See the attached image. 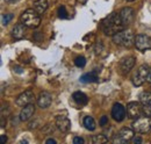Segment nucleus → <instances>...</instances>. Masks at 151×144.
<instances>
[{
  "label": "nucleus",
  "instance_id": "obj_1",
  "mask_svg": "<svg viewBox=\"0 0 151 144\" xmlns=\"http://www.w3.org/2000/svg\"><path fill=\"white\" fill-rule=\"evenodd\" d=\"M101 27H102V30H104L105 35L107 36H114L119 32L126 29V27H124V24H123L119 13L109 14L107 18L102 21Z\"/></svg>",
  "mask_w": 151,
  "mask_h": 144
},
{
  "label": "nucleus",
  "instance_id": "obj_2",
  "mask_svg": "<svg viewBox=\"0 0 151 144\" xmlns=\"http://www.w3.org/2000/svg\"><path fill=\"white\" fill-rule=\"evenodd\" d=\"M20 22H22L27 28H37L41 24V14H38L34 8H28L20 15Z\"/></svg>",
  "mask_w": 151,
  "mask_h": 144
},
{
  "label": "nucleus",
  "instance_id": "obj_3",
  "mask_svg": "<svg viewBox=\"0 0 151 144\" xmlns=\"http://www.w3.org/2000/svg\"><path fill=\"white\" fill-rule=\"evenodd\" d=\"M112 37H113V42L117 45L124 48H132V45H135V35L129 30L123 29Z\"/></svg>",
  "mask_w": 151,
  "mask_h": 144
},
{
  "label": "nucleus",
  "instance_id": "obj_4",
  "mask_svg": "<svg viewBox=\"0 0 151 144\" xmlns=\"http://www.w3.org/2000/svg\"><path fill=\"white\" fill-rule=\"evenodd\" d=\"M132 129L137 134H149L151 132V117L145 116V117H139L134 121L132 123Z\"/></svg>",
  "mask_w": 151,
  "mask_h": 144
},
{
  "label": "nucleus",
  "instance_id": "obj_5",
  "mask_svg": "<svg viewBox=\"0 0 151 144\" xmlns=\"http://www.w3.org/2000/svg\"><path fill=\"white\" fill-rule=\"evenodd\" d=\"M134 137V129L130 128H122L114 135L112 142L114 144H124Z\"/></svg>",
  "mask_w": 151,
  "mask_h": 144
},
{
  "label": "nucleus",
  "instance_id": "obj_6",
  "mask_svg": "<svg viewBox=\"0 0 151 144\" xmlns=\"http://www.w3.org/2000/svg\"><path fill=\"white\" fill-rule=\"evenodd\" d=\"M148 66L147 65H141L138 68V70L136 71V73L134 74L132 77V84L136 86V87H139L142 86L145 81H147V77H148Z\"/></svg>",
  "mask_w": 151,
  "mask_h": 144
},
{
  "label": "nucleus",
  "instance_id": "obj_7",
  "mask_svg": "<svg viewBox=\"0 0 151 144\" xmlns=\"http://www.w3.org/2000/svg\"><path fill=\"white\" fill-rule=\"evenodd\" d=\"M135 47L139 51H145L151 49V37L144 34H138L135 36Z\"/></svg>",
  "mask_w": 151,
  "mask_h": 144
},
{
  "label": "nucleus",
  "instance_id": "obj_8",
  "mask_svg": "<svg viewBox=\"0 0 151 144\" xmlns=\"http://www.w3.org/2000/svg\"><path fill=\"white\" fill-rule=\"evenodd\" d=\"M127 115L132 120H137L143 115V107L138 102L132 101L127 105Z\"/></svg>",
  "mask_w": 151,
  "mask_h": 144
},
{
  "label": "nucleus",
  "instance_id": "obj_9",
  "mask_svg": "<svg viewBox=\"0 0 151 144\" xmlns=\"http://www.w3.org/2000/svg\"><path fill=\"white\" fill-rule=\"evenodd\" d=\"M34 98H35V96H34L33 91H30V90L24 91L23 93H21L19 96L17 98L15 104H17V106H19V107H24V106H27V105H29V104H33Z\"/></svg>",
  "mask_w": 151,
  "mask_h": 144
},
{
  "label": "nucleus",
  "instance_id": "obj_10",
  "mask_svg": "<svg viewBox=\"0 0 151 144\" xmlns=\"http://www.w3.org/2000/svg\"><path fill=\"white\" fill-rule=\"evenodd\" d=\"M120 17H121V20L124 24V27L127 28L132 21H134V18H135V11L130 8V7H124L122 8L120 12H119Z\"/></svg>",
  "mask_w": 151,
  "mask_h": 144
},
{
  "label": "nucleus",
  "instance_id": "obj_11",
  "mask_svg": "<svg viewBox=\"0 0 151 144\" xmlns=\"http://www.w3.org/2000/svg\"><path fill=\"white\" fill-rule=\"evenodd\" d=\"M127 115V109L123 107L121 104H115L112 108V116L116 122H122L126 119Z\"/></svg>",
  "mask_w": 151,
  "mask_h": 144
},
{
  "label": "nucleus",
  "instance_id": "obj_12",
  "mask_svg": "<svg viewBox=\"0 0 151 144\" xmlns=\"http://www.w3.org/2000/svg\"><path fill=\"white\" fill-rule=\"evenodd\" d=\"M55 123H56L57 129L62 132H69L71 129V121L64 115H57Z\"/></svg>",
  "mask_w": 151,
  "mask_h": 144
},
{
  "label": "nucleus",
  "instance_id": "obj_13",
  "mask_svg": "<svg viewBox=\"0 0 151 144\" xmlns=\"http://www.w3.org/2000/svg\"><path fill=\"white\" fill-rule=\"evenodd\" d=\"M51 102H52V96H51V94L49 92L43 91V92L40 93V95L37 98L38 107L42 108V109H45V108L50 107Z\"/></svg>",
  "mask_w": 151,
  "mask_h": 144
},
{
  "label": "nucleus",
  "instance_id": "obj_14",
  "mask_svg": "<svg viewBox=\"0 0 151 144\" xmlns=\"http://www.w3.org/2000/svg\"><path fill=\"white\" fill-rule=\"evenodd\" d=\"M35 114V106L33 104H29L24 107H22V110L20 113V121L22 122H26V121H29Z\"/></svg>",
  "mask_w": 151,
  "mask_h": 144
},
{
  "label": "nucleus",
  "instance_id": "obj_15",
  "mask_svg": "<svg viewBox=\"0 0 151 144\" xmlns=\"http://www.w3.org/2000/svg\"><path fill=\"white\" fill-rule=\"evenodd\" d=\"M135 62H136V59H135L134 56H127V57H124L120 62V69H121L122 73H128V72L130 71L132 68H134V65H135Z\"/></svg>",
  "mask_w": 151,
  "mask_h": 144
},
{
  "label": "nucleus",
  "instance_id": "obj_16",
  "mask_svg": "<svg viewBox=\"0 0 151 144\" xmlns=\"http://www.w3.org/2000/svg\"><path fill=\"white\" fill-rule=\"evenodd\" d=\"M26 26L20 22V23H17L12 30V36L14 40H22L24 36H26Z\"/></svg>",
  "mask_w": 151,
  "mask_h": 144
},
{
  "label": "nucleus",
  "instance_id": "obj_17",
  "mask_svg": "<svg viewBox=\"0 0 151 144\" xmlns=\"http://www.w3.org/2000/svg\"><path fill=\"white\" fill-rule=\"evenodd\" d=\"M98 70H93V71L88 72V73H85L80 77V81L81 83H96L99 80V77H98Z\"/></svg>",
  "mask_w": 151,
  "mask_h": 144
},
{
  "label": "nucleus",
  "instance_id": "obj_18",
  "mask_svg": "<svg viewBox=\"0 0 151 144\" xmlns=\"http://www.w3.org/2000/svg\"><path fill=\"white\" fill-rule=\"evenodd\" d=\"M72 99L75 100L78 105H80V106H84V105H86L88 102L87 95L85 93H83V92H75L72 94Z\"/></svg>",
  "mask_w": 151,
  "mask_h": 144
},
{
  "label": "nucleus",
  "instance_id": "obj_19",
  "mask_svg": "<svg viewBox=\"0 0 151 144\" xmlns=\"http://www.w3.org/2000/svg\"><path fill=\"white\" fill-rule=\"evenodd\" d=\"M34 9L38 14H43L48 9V0H36L34 2Z\"/></svg>",
  "mask_w": 151,
  "mask_h": 144
},
{
  "label": "nucleus",
  "instance_id": "obj_20",
  "mask_svg": "<svg viewBox=\"0 0 151 144\" xmlns=\"http://www.w3.org/2000/svg\"><path fill=\"white\" fill-rule=\"evenodd\" d=\"M83 125L85 126V128L87 130H90V131H93V130H95V128H96L94 119L92 116H85L84 120H83Z\"/></svg>",
  "mask_w": 151,
  "mask_h": 144
},
{
  "label": "nucleus",
  "instance_id": "obj_21",
  "mask_svg": "<svg viewBox=\"0 0 151 144\" xmlns=\"http://www.w3.org/2000/svg\"><path fill=\"white\" fill-rule=\"evenodd\" d=\"M139 101L142 105H151V92H143L139 95Z\"/></svg>",
  "mask_w": 151,
  "mask_h": 144
},
{
  "label": "nucleus",
  "instance_id": "obj_22",
  "mask_svg": "<svg viewBox=\"0 0 151 144\" xmlns=\"http://www.w3.org/2000/svg\"><path fill=\"white\" fill-rule=\"evenodd\" d=\"M108 142V137L102 135V134H99V135H94L92 137V143L93 144H104Z\"/></svg>",
  "mask_w": 151,
  "mask_h": 144
},
{
  "label": "nucleus",
  "instance_id": "obj_23",
  "mask_svg": "<svg viewBox=\"0 0 151 144\" xmlns=\"http://www.w3.org/2000/svg\"><path fill=\"white\" fill-rule=\"evenodd\" d=\"M75 64H76V66H78V68H84V66L86 65V59H85V57L78 56L75 59Z\"/></svg>",
  "mask_w": 151,
  "mask_h": 144
},
{
  "label": "nucleus",
  "instance_id": "obj_24",
  "mask_svg": "<svg viewBox=\"0 0 151 144\" xmlns=\"http://www.w3.org/2000/svg\"><path fill=\"white\" fill-rule=\"evenodd\" d=\"M58 17H59L60 19L68 18V12H66L65 6H60V7L58 8Z\"/></svg>",
  "mask_w": 151,
  "mask_h": 144
},
{
  "label": "nucleus",
  "instance_id": "obj_25",
  "mask_svg": "<svg viewBox=\"0 0 151 144\" xmlns=\"http://www.w3.org/2000/svg\"><path fill=\"white\" fill-rule=\"evenodd\" d=\"M13 19V14H4L2 15V24L4 26H6V24H8L9 23V21Z\"/></svg>",
  "mask_w": 151,
  "mask_h": 144
},
{
  "label": "nucleus",
  "instance_id": "obj_26",
  "mask_svg": "<svg viewBox=\"0 0 151 144\" xmlns=\"http://www.w3.org/2000/svg\"><path fill=\"white\" fill-rule=\"evenodd\" d=\"M143 114L151 117V105H143Z\"/></svg>",
  "mask_w": 151,
  "mask_h": 144
},
{
  "label": "nucleus",
  "instance_id": "obj_27",
  "mask_svg": "<svg viewBox=\"0 0 151 144\" xmlns=\"http://www.w3.org/2000/svg\"><path fill=\"white\" fill-rule=\"evenodd\" d=\"M99 125L101 127H105L108 125V117L107 116H101V119H100V121H99Z\"/></svg>",
  "mask_w": 151,
  "mask_h": 144
},
{
  "label": "nucleus",
  "instance_id": "obj_28",
  "mask_svg": "<svg viewBox=\"0 0 151 144\" xmlns=\"http://www.w3.org/2000/svg\"><path fill=\"white\" fill-rule=\"evenodd\" d=\"M84 138L83 137H78V136H76L75 138H73V144H84Z\"/></svg>",
  "mask_w": 151,
  "mask_h": 144
},
{
  "label": "nucleus",
  "instance_id": "obj_29",
  "mask_svg": "<svg viewBox=\"0 0 151 144\" xmlns=\"http://www.w3.org/2000/svg\"><path fill=\"white\" fill-rule=\"evenodd\" d=\"M132 143L134 144H141L142 143V138L141 137H132Z\"/></svg>",
  "mask_w": 151,
  "mask_h": 144
},
{
  "label": "nucleus",
  "instance_id": "obj_30",
  "mask_svg": "<svg viewBox=\"0 0 151 144\" xmlns=\"http://www.w3.org/2000/svg\"><path fill=\"white\" fill-rule=\"evenodd\" d=\"M45 143L47 144H56V140H54V138H48L47 141H45Z\"/></svg>",
  "mask_w": 151,
  "mask_h": 144
},
{
  "label": "nucleus",
  "instance_id": "obj_31",
  "mask_svg": "<svg viewBox=\"0 0 151 144\" xmlns=\"http://www.w3.org/2000/svg\"><path fill=\"white\" fill-rule=\"evenodd\" d=\"M147 81L151 84V69H149V71H148V77H147Z\"/></svg>",
  "mask_w": 151,
  "mask_h": 144
},
{
  "label": "nucleus",
  "instance_id": "obj_32",
  "mask_svg": "<svg viewBox=\"0 0 151 144\" xmlns=\"http://www.w3.org/2000/svg\"><path fill=\"white\" fill-rule=\"evenodd\" d=\"M7 140H8V138H7V136H6V135H1V141H2V143H6V142H7Z\"/></svg>",
  "mask_w": 151,
  "mask_h": 144
},
{
  "label": "nucleus",
  "instance_id": "obj_33",
  "mask_svg": "<svg viewBox=\"0 0 151 144\" xmlns=\"http://www.w3.org/2000/svg\"><path fill=\"white\" fill-rule=\"evenodd\" d=\"M6 2H9V4H14V2H18L19 0H5Z\"/></svg>",
  "mask_w": 151,
  "mask_h": 144
},
{
  "label": "nucleus",
  "instance_id": "obj_34",
  "mask_svg": "<svg viewBox=\"0 0 151 144\" xmlns=\"http://www.w3.org/2000/svg\"><path fill=\"white\" fill-rule=\"evenodd\" d=\"M127 1H134V0H127Z\"/></svg>",
  "mask_w": 151,
  "mask_h": 144
}]
</instances>
